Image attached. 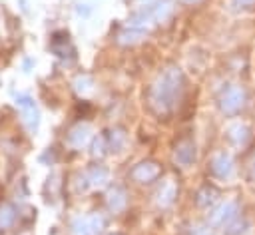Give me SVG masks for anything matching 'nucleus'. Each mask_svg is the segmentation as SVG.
<instances>
[{
    "label": "nucleus",
    "instance_id": "11",
    "mask_svg": "<svg viewBox=\"0 0 255 235\" xmlns=\"http://www.w3.org/2000/svg\"><path fill=\"white\" fill-rule=\"evenodd\" d=\"M215 197H217V191H215L213 187L205 185V187H201V189H199V193H197V203H199L201 207H207L209 203H213V201H215Z\"/></svg>",
    "mask_w": 255,
    "mask_h": 235
},
{
    "label": "nucleus",
    "instance_id": "9",
    "mask_svg": "<svg viewBox=\"0 0 255 235\" xmlns=\"http://www.w3.org/2000/svg\"><path fill=\"white\" fill-rule=\"evenodd\" d=\"M86 181L90 183V185H104L106 181H108V171L102 167V165H94V167H90L88 169V173H86Z\"/></svg>",
    "mask_w": 255,
    "mask_h": 235
},
{
    "label": "nucleus",
    "instance_id": "4",
    "mask_svg": "<svg viewBox=\"0 0 255 235\" xmlns=\"http://www.w3.org/2000/svg\"><path fill=\"white\" fill-rule=\"evenodd\" d=\"M209 169H211V173H213L215 177L225 179V177H229L231 171H233V161H231V157H229L227 153L221 151V153H215V155H213Z\"/></svg>",
    "mask_w": 255,
    "mask_h": 235
},
{
    "label": "nucleus",
    "instance_id": "13",
    "mask_svg": "<svg viewBox=\"0 0 255 235\" xmlns=\"http://www.w3.org/2000/svg\"><path fill=\"white\" fill-rule=\"evenodd\" d=\"M175 193H177V189H175V185H173V183L163 185V189L159 191V203H161V205H169V203L173 201Z\"/></svg>",
    "mask_w": 255,
    "mask_h": 235
},
{
    "label": "nucleus",
    "instance_id": "8",
    "mask_svg": "<svg viewBox=\"0 0 255 235\" xmlns=\"http://www.w3.org/2000/svg\"><path fill=\"white\" fill-rule=\"evenodd\" d=\"M88 139H90V127L88 125H76L72 131H70V135H68V141L74 145V147H84L86 143H88Z\"/></svg>",
    "mask_w": 255,
    "mask_h": 235
},
{
    "label": "nucleus",
    "instance_id": "16",
    "mask_svg": "<svg viewBox=\"0 0 255 235\" xmlns=\"http://www.w3.org/2000/svg\"><path fill=\"white\" fill-rule=\"evenodd\" d=\"M247 177H249L251 181H255V155L247 161Z\"/></svg>",
    "mask_w": 255,
    "mask_h": 235
},
{
    "label": "nucleus",
    "instance_id": "5",
    "mask_svg": "<svg viewBox=\"0 0 255 235\" xmlns=\"http://www.w3.org/2000/svg\"><path fill=\"white\" fill-rule=\"evenodd\" d=\"M195 159V143L189 137H181L175 143V161L181 165H189Z\"/></svg>",
    "mask_w": 255,
    "mask_h": 235
},
{
    "label": "nucleus",
    "instance_id": "3",
    "mask_svg": "<svg viewBox=\"0 0 255 235\" xmlns=\"http://www.w3.org/2000/svg\"><path fill=\"white\" fill-rule=\"evenodd\" d=\"M161 175V167L155 161H141L131 169V179L137 183H149Z\"/></svg>",
    "mask_w": 255,
    "mask_h": 235
},
{
    "label": "nucleus",
    "instance_id": "15",
    "mask_svg": "<svg viewBox=\"0 0 255 235\" xmlns=\"http://www.w3.org/2000/svg\"><path fill=\"white\" fill-rule=\"evenodd\" d=\"M141 34H143V30L131 28V32H124V34L120 36V42H124V44H128V42H137V40L141 38Z\"/></svg>",
    "mask_w": 255,
    "mask_h": 235
},
{
    "label": "nucleus",
    "instance_id": "12",
    "mask_svg": "<svg viewBox=\"0 0 255 235\" xmlns=\"http://www.w3.org/2000/svg\"><path fill=\"white\" fill-rule=\"evenodd\" d=\"M14 219H16V213H14L12 205H2V207H0V227H2V229L10 227V225L14 223Z\"/></svg>",
    "mask_w": 255,
    "mask_h": 235
},
{
    "label": "nucleus",
    "instance_id": "7",
    "mask_svg": "<svg viewBox=\"0 0 255 235\" xmlns=\"http://www.w3.org/2000/svg\"><path fill=\"white\" fill-rule=\"evenodd\" d=\"M235 213H237V205H235L233 201H227V203H223V205L211 215V221H213L215 225H223V223H229V221L235 217Z\"/></svg>",
    "mask_w": 255,
    "mask_h": 235
},
{
    "label": "nucleus",
    "instance_id": "6",
    "mask_svg": "<svg viewBox=\"0 0 255 235\" xmlns=\"http://www.w3.org/2000/svg\"><path fill=\"white\" fill-rule=\"evenodd\" d=\"M16 104L22 108V112H24V118H26V123H28V127H30V129H34V127L38 125V112H36V106H34V102H32L30 98L22 96V98H18V100H16Z\"/></svg>",
    "mask_w": 255,
    "mask_h": 235
},
{
    "label": "nucleus",
    "instance_id": "14",
    "mask_svg": "<svg viewBox=\"0 0 255 235\" xmlns=\"http://www.w3.org/2000/svg\"><path fill=\"white\" fill-rule=\"evenodd\" d=\"M124 139H126V135H124L122 129L112 131V133H110V147H112V149H120L122 143H124Z\"/></svg>",
    "mask_w": 255,
    "mask_h": 235
},
{
    "label": "nucleus",
    "instance_id": "10",
    "mask_svg": "<svg viewBox=\"0 0 255 235\" xmlns=\"http://www.w3.org/2000/svg\"><path fill=\"white\" fill-rule=\"evenodd\" d=\"M108 205H110V209H114V211L124 209V207H126V193H124V189L114 187V189L108 193Z\"/></svg>",
    "mask_w": 255,
    "mask_h": 235
},
{
    "label": "nucleus",
    "instance_id": "2",
    "mask_svg": "<svg viewBox=\"0 0 255 235\" xmlns=\"http://www.w3.org/2000/svg\"><path fill=\"white\" fill-rule=\"evenodd\" d=\"M243 100H245L243 90H241L239 86H229V88H225V92L221 94V102H219V104H221V110H223L225 114H235V112L241 110Z\"/></svg>",
    "mask_w": 255,
    "mask_h": 235
},
{
    "label": "nucleus",
    "instance_id": "1",
    "mask_svg": "<svg viewBox=\"0 0 255 235\" xmlns=\"http://www.w3.org/2000/svg\"><path fill=\"white\" fill-rule=\"evenodd\" d=\"M183 88V76L177 68H167L157 82L151 86L149 102L157 114H169L175 108V102L179 100Z\"/></svg>",
    "mask_w": 255,
    "mask_h": 235
},
{
    "label": "nucleus",
    "instance_id": "17",
    "mask_svg": "<svg viewBox=\"0 0 255 235\" xmlns=\"http://www.w3.org/2000/svg\"><path fill=\"white\" fill-rule=\"evenodd\" d=\"M237 6H247V4H251V2H255V0H233Z\"/></svg>",
    "mask_w": 255,
    "mask_h": 235
}]
</instances>
